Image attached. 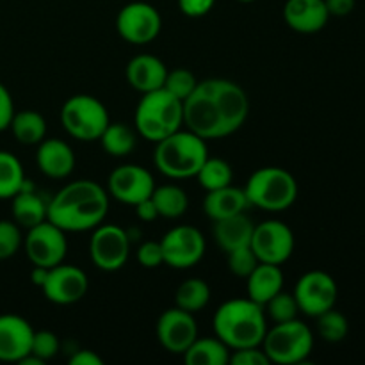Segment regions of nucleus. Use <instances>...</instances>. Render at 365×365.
<instances>
[{"mask_svg": "<svg viewBox=\"0 0 365 365\" xmlns=\"http://www.w3.org/2000/svg\"><path fill=\"white\" fill-rule=\"evenodd\" d=\"M31 353L46 364L59 353V339H57V335L50 330H34Z\"/></svg>", "mask_w": 365, "mask_h": 365, "instance_id": "nucleus-39", "label": "nucleus"}, {"mask_svg": "<svg viewBox=\"0 0 365 365\" xmlns=\"http://www.w3.org/2000/svg\"><path fill=\"white\" fill-rule=\"evenodd\" d=\"M207 82H209L210 91L223 113L228 134H234L245 125L250 113V102L245 89L227 78H207Z\"/></svg>", "mask_w": 365, "mask_h": 365, "instance_id": "nucleus-18", "label": "nucleus"}, {"mask_svg": "<svg viewBox=\"0 0 365 365\" xmlns=\"http://www.w3.org/2000/svg\"><path fill=\"white\" fill-rule=\"evenodd\" d=\"M34 328L16 314L0 316V362H20L31 353Z\"/></svg>", "mask_w": 365, "mask_h": 365, "instance_id": "nucleus-19", "label": "nucleus"}, {"mask_svg": "<svg viewBox=\"0 0 365 365\" xmlns=\"http://www.w3.org/2000/svg\"><path fill=\"white\" fill-rule=\"evenodd\" d=\"M227 255L228 267H230V271L235 277L248 278V274L252 273L257 267V264H259V259H257V255L253 253L252 246H242V248L232 250Z\"/></svg>", "mask_w": 365, "mask_h": 365, "instance_id": "nucleus-38", "label": "nucleus"}, {"mask_svg": "<svg viewBox=\"0 0 365 365\" xmlns=\"http://www.w3.org/2000/svg\"><path fill=\"white\" fill-rule=\"evenodd\" d=\"M130 253L128 232L118 225H98L89 239V257L98 269L113 273L127 264Z\"/></svg>", "mask_w": 365, "mask_h": 365, "instance_id": "nucleus-9", "label": "nucleus"}, {"mask_svg": "<svg viewBox=\"0 0 365 365\" xmlns=\"http://www.w3.org/2000/svg\"><path fill=\"white\" fill-rule=\"evenodd\" d=\"M237 2H242V4H250V2H255V0H237Z\"/></svg>", "mask_w": 365, "mask_h": 365, "instance_id": "nucleus-48", "label": "nucleus"}, {"mask_svg": "<svg viewBox=\"0 0 365 365\" xmlns=\"http://www.w3.org/2000/svg\"><path fill=\"white\" fill-rule=\"evenodd\" d=\"M107 210L109 192L93 180H77L50 200L46 220L64 232H86L102 225Z\"/></svg>", "mask_w": 365, "mask_h": 365, "instance_id": "nucleus-1", "label": "nucleus"}, {"mask_svg": "<svg viewBox=\"0 0 365 365\" xmlns=\"http://www.w3.org/2000/svg\"><path fill=\"white\" fill-rule=\"evenodd\" d=\"M9 128L14 139L21 145H39L46 138V121L36 110L14 113Z\"/></svg>", "mask_w": 365, "mask_h": 365, "instance_id": "nucleus-28", "label": "nucleus"}, {"mask_svg": "<svg viewBox=\"0 0 365 365\" xmlns=\"http://www.w3.org/2000/svg\"><path fill=\"white\" fill-rule=\"evenodd\" d=\"M11 200H13V221L20 225V228L29 230L48 217V202L32 189L29 180Z\"/></svg>", "mask_w": 365, "mask_h": 365, "instance_id": "nucleus-25", "label": "nucleus"}, {"mask_svg": "<svg viewBox=\"0 0 365 365\" xmlns=\"http://www.w3.org/2000/svg\"><path fill=\"white\" fill-rule=\"evenodd\" d=\"M135 207V216L139 217L141 221H153L159 217V212H157L155 209V203H153L152 196L146 200H143V202H139Z\"/></svg>", "mask_w": 365, "mask_h": 365, "instance_id": "nucleus-46", "label": "nucleus"}, {"mask_svg": "<svg viewBox=\"0 0 365 365\" xmlns=\"http://www.w3.org/2000/svg\"><path fill=\"white\" fill-rule=\"evenodd\" d=\"M198 86V81H196L195 73L185 68H177V70H171L166 73V78H164V86L168 93L178 98L180 102H184L189 95L196 89Z\"/></svg>", "mask_w": 365, "mask_h": 365, "instance_id": "nucleus-35", "label": "nucleus"}, {"mask_svg": "<svg viewBox=\"0 0 365 365\" xmlns=\"http://www.w3.org/2000/svg\"><path fill=\"white\" fill-rule=\"evenodd\" d=\"M330 16H348L355 9L356 0H324Z\"/></svg>", "mask_w": 365, "mask_h": 365, "instance_id": "nucleus-44", "label": "nucleus"}, {"mask_svg": "<svg viewBox=\"0 0 365 365\" xmlns=\"http://www.w3.org/2000/svg\"><path fill=\"white\" fill-rule=\"evenodd\" d=\"M48 269H50V267L34 266V269H32V273H31V280H32V284L38 285V287H41V285L45 284L46 274H48Z\"/></svg>", "mask_w": 365, "mask_h": 365, "instance_id": "nucleus-47", "label": "nucleus"}, {"mask_svg": "<svg viewBox=\"0 0 365 365\" xmlns=\"http://www.w3.org/2000/svg\"><path fill=\"white\" fill-rule=\"evenodd\" d=\"M155 189L152 173L138 164H125L116 168L107 178V192L114 200L127 205H138L143 200L150 198Z\"/></svg>", "mask_w": 365, "mask_h": 365, "instance_id": "nucleus-15", "label": "nucleus"}, {"mask_svg": "<svg viewBox=\"0 0 365 365\" xmlns=\"http://www.w3.org/2000/svg\"><path fill=\"white\" fill-rule=\"evenodd\" d=\"M182 107H184V125L187 127V130L195 132L205 141L230 135L223 113H221L207 81L198 82L195 91L182 102Z\"/></svg>", "mask_w": 365, "mask_h": 365, "instance_id": "nucleus-8", "label": "nucleus"}, {"mask_svg": "<svg viewBox=\"0 0 365 365\" xmlns=\"http://www.w3.org/2000/svg\"><path fill=\"white\" fill-rule=\"evenodd\" d=\"M24 166L16 155L0 150V200H11L25 185Z\"/></svg>", "mask_w": 365, "mask_h": 365, "instance_id": "nucleus-31", "label": "nucleus"}, {"mask_svg": "<svg viewBox=\"0 0 365 365\" xmlns=\"http://www.w3.org/2000/svg\"><path fill=\"white\" fill-rule=\"evenodd\" d=\"M152 200L155 203V209L159 217H168V220H177L187 212L189 198L185 191L178 185L168 184L155 187L152 192Z\"/></svg>", "mask_w": 365, "mask_h": 365, "instance_id": "nucleus-29", "label": "nucleus"}, {"mask_svg": "<svg viewBox=\"0 0 365 365\" xmlns=\"http://www.w3.org/2000/svg\"><path fill=\"white\" fill-rule=\"evenodd\" d=\"M317 319V331H319V337H323L327 342L331 344H337L342 342L348 337L349 331V323L346 319V316L339 310L330 309L327 312H323L321 316L316 317Z\"/></svg>", "mask_w": 365, "mask_h": 365, "instance_id": "nucleus-34", "label": "nucleus"}, {"mask_svg": "<svg viewBox=\"0 0 365 365\" xmlns=\"http://www.w3.org/2000/svg\"><path fill=\"white\" fill-rule=\"evenodd\" d=\"M264 310L274 323H285V321L296 319L299 312L294 294L284 292V289L264 305Z\"/></svg>", "mask_w": 365, "mask_h": 365, "instance_id": "nucleus-36", "label": "nucleus"}, {"mask_svg": "<svg viewBox=\"0 0 365 365\" xmlns=\"http://www.w3.org/2000/svg\"><path fill=\"white\" fill-rule=\"evenodd\" d=\"M21 242L24 237H21L20 225L9 220H0V260H7L16 255Z\"/></svg>", "mask_w": 365, "mask_h": 365, "instance_id": "nucleus-37", "label": "nucleus"}, {"mask_svg": "<svg viewBox=\"0 0 365 365\" xmlns=\"http://www.w3.org/2000/svg\"><path fill=\"white\" fill-rule=\"evenodd\" d=\"M155 145L153 160L157 170L170 178L196 177L202 164L209 157L205 139L182 128Z\"/></svg>", "mask_w": 365, "mask_h": 365, "instance_id": "nucleus-3", "label": "nucleus"}, {"mask_svg": "<svg viewBox=\"0 0 365 365\" xmlns=\"http://www.w3.org/2000/svg\"><path fill=\"white\" fill-rule=\"evenodd\" d=\"M284 289V273L277 264L259 262L255 269L246 278L248 298L259 305H266L274 294Z\"/></svg>", "mask_w": 365, "mask_h": 365, "instance_id": "nucleus-24", "label": "nucleus"}, {"mask_svg": "<svg viewBox=\"0 0 365 365\" xmlns=\"http://www.w3.org/2000/svg\"><path fill=\"white\" fill-rule=\"evenodd\" d=\"M98 141L102 143V148L109 155L125 157L135 148V132L128 125L120 123V121L116 123L109 121Z\"/></svg>", "mask_w": 365, "mask_h": 365, "instance_id": "nucleus-32", "label": "nucleus"}, {"mask_svg": "<svg viewBox=\"0 0 365 365\" xmlns=\"http://www.w3.org/2000/svg\"><path fill=\"white\" fill-rule=\"evenodd\" d=\"M89 287L88 274L71 264H57L50 267L45 284L41 285L43 294L56 305H71L81 302Z\"/></svg>", "mask_w": 365, "mask_h": 365, "instance_id": "nucleus-16", "label": "nucleus"}, {"mask_svg": "<svg viewBox=\"0 0 365 365\" xmlns=\"http://www.w3.org/2000/svg\"><path fill=\"white\" fill-rule=\"evenodd\" d=\"M216 0H178V7L189 18H200L210 13Z\"/></svg>", "mask_w": 365, "mask_h": 365, "instance_id": "nucleus-43", "label": "nucleus"}, {"mask_svg": "<svg viewBox=\"0 0 365 365\" xmlns=\"http://www.w3.org/2000/svg\"><path fill=\"white\" fill-rule=\"evenodd\" d=\"M250 205L267 212L287 210L298 198V182L289 171L277 166L257 170L245 185Z\"/></svg>", "mask_w": 365, "mask_h": 365, "instance_id": "nucleus-5", "label": "nucleus"}, {"mask_svg": "<svg viewBox=\"0 0 365 365\" xmlns=\"http://www.w3.org/2000/svg\"><path fill=\"white\" fill-rule=\"evenodd\" d=\"M39 171L50 178H66L75 168V153L63 139H43L36 152Z\"/></svg>", "mask_w": 365, "mask_h": 365, "instance_id": "nucleus-21", "label": "nucleus"}, {"mask_svg": "<svg viewBox=\"0 0 365 365\" xmlns=\"http://www.w3.org/2000/svg\"><path fill=\"white\" fill-rule=\"evenodd\" d=\"M163 18L159 11L146 2H130L123 6L116 18V31L121 39L132 45H148L159 36Z\"/></svg>", "mask_w": 365, "mask_h": 365, "instance_id": "nucleus-11", "label": "nucleus"}, {"mask_svg": "<svg viewBox=\"0 0 365 365\" xmlns=\"http://www.w3.org/2000/svg\"><path fill=\"white\" fill-rule=\"evenodd\" d=\"M196 178L205 191H214V189L230 185L234 171L227 160L220 159V157H207V160L196 173Z\"/></svg>", "mask_w": 365, "mask_h": 365, "instance_id": "nucleus-33", "label": "nucleus"}, {"mask_svg": "<svg viewBox=\"0 0 365 365\" xmlns=\"http://www.w3.org/2000/svg\"><path fill=\"white\" fill-rule=\"evenodd\" d=\"M285 24L302 34H314L327 27L330 13L324 0H287L284 7Z\"/></svg>", "mask_w": 365, "mask_h": 365, "instance_id": "nucleus-20", "label": "nucleus"}, {"mask_svg": "<svg viewBox=\"0 0 365 365\" xmlns=\"http://www.w3.org/2000/svg\"><path fill=\"white\" fill-rule=\"evenodd\" d=\"M14 113H16V110H14L13 96H11L9 89L0 82V132L9 128Z\"/></svg>", "mask_w": 365, "mask_h": 365, "instance_id": "nucleus-42", "label": "nucleus"}, {"mask_svg": "<svg viewBox=\"0 0 365 365\" xmlns=\"http://www.w3.org/2000/svg\"><path fill=\"white\" fill-rule=\"evenodd\" d=\"M210 302V287L202 278H189L178 285L175 292V307L185 312L196 314L207 307Z\"/></svg>", "mask_w": 365, "mask_h": 365, "instance_id": "nucleus-30", "label": "nucleus"}, {"mask_svg": "<svg viewBox=\"0 0 365 365\" xmlns=\"http://www.w3.org/2000/svg\"><path fill=\"white\" fill-rule=\"evenodd\" d=\"M168 68L159 57L141 53L130 59L127 64V81L135 91L148 93L160 89L164 86Z\"/></svg>", "mask_w": 365, "mask_h": 365, "instance_id": "nucleus-22", "label": "nucleus"}, {"mask_svg": "<svg viewBox=\"0 0 365 365\" xmlns=\"http://www.w3.org/2000/svg\"><path fill=\"white\" fill-rule=\"evenodd\" d=\"M262 349L271 364H302L312 353L314 334L303 321L298 319L274 323V327L264 335Z\"/></svg>", "mask_w": 365, "mask_h": 365, "instance_id": "nucleus-6", "label": "nucleus"}, {"mask_svg": "<svg viewBox=\"0 0 365 365\" xmlns=\"http://www.w3.org/2000/svg\"><path fill=\"white\" fill-rule=\"evenodd\" d=\"M196 337H198V324L191 312L175 307L160 314L157 321V339L166 351L173 355H184Z\"/></svg>", "mask_w": 365, "mask_h": 365, "instance_id": "nucleus-17", "label": "nucleus"}, {"mask_svg": "<svg viewBox=\"0 0 365 365\" xmlns=\"http://www.w3.org/2000/svg\"><path fill=\"white\" fill-rule=\"evenodd\" d=\"M250 246H252L259 262L282 266L291 259L292 252H294V234L282 221H262L253 228Z\"/></svg>", "mask_w": 365, "mask_h": 365, "instance_id": "nucleus-12", "label": "nucleus"}, {"mask_svg": "<svg viewBox=\"0 0 365 365\" xmlns=\"http://www.w3.org/2000/svg\"><path fill=\"white\" fill-rule=\"evenodd\" d=\"M138 260L143 267H146V269H155V267L163 266L164 255L160 241L143 242L138 250Z\"/></svg>", "mask_w": 365, "mask_h": 365, "instance_id": "nucleus-40", "label": "nucleus"}, {"mask_svg": "<svg viewBox=\"0 0 365 365\" xmlns=\"http://www.w3.org/2000/svg\"><path fill=\"white\" fill-rule=\"evenodd\" d=\"M109 121L106 106L91 95L70 96L61 109L63 128L78 141H98Z\"/></svg>", "mask_w": 365, "mask_h": 365, "instance_id": "nucleus-7", "label": "nucleus"}, {"mask_svg": "<svg viewBox=\"0 0 365 365\" xmlns=\"http://www.w3.org/2000/svg\"><path fill=\"white\" fill-rule=\"evenodd\" d=\"M266 331V310L250 298L228 299L214 314V334L230 351L260 346Z\"/></svg>", "mask_w": 365, "mask_h": 365, "instance_id": "nucleus-2", "label": "nucleus"}, {"mask_svg": "<svg viewBox=\"0 0 365 365\" xmlns=\"http://www.w3.org/2000/svg\"><path fill=\"white\" fill-rule=\"evenodd\" d=\"M189 365H227L230 362V348L217 337H196L184 353Z\"/></svg>", "mask_w": 365, "mask_h": 365, "instance_id": "nucleus-27", "label": "nucleus"}, {"mask_svg": "<svg viewBox=\"0 0 365 365\" xmlns=\"http://www.w3.org/2000/svg\"><path fill=\"white\" fill-rule=\"evenodd\" d=\"M71 365H103V360L91 349H78L71 355Z\"/></svg>", "mask_w": 365, "mask_h": 365, "instance_id": "nucleus-45", "label": "nucleus"}, {"mask_svg": "<svg viewBox=\"0 0 365 365\" xmlns=\"http://www.w3.org/2000/svg\"><path fill=\"white\" fill-rule=\"evenodd\" d=\"M250 207L248 198H246L245 189L234 187V185H225V187L207 191L205 200H203V212L212 221L225 220V217L235 216V214L246 212Z\"/></svg>", "mask_w": 365, "mask_h": 365, "instance_id": "nucleus-23", "label": "nucleus"}, {"mask_svg": "<svg viewBox=\"0 0 365 365\" xmlns=\"http://www.w3.org/2000/svg\"><path fill=\"white\" fill-rule=\"evenodd\" d=\"M253 228H255V225L246 216V212L235 214V216L214 221V239H216L217 246L225 253H228L232 250L250 246Z\"/></svg>", "mask_w": 365, "mask_h": 365, "instance_id": "nucleus-26", "label": "nucleus"}, {"mask_svg": "<svg viewBox=\"0 0 365 365\" xmlns=\"http://www.w3.org/2000/svg\"><path fill=\"white\" fill-rule=\"evenodd\" d=\"M135 128L146 141L159 143L173 132L180 130L184 123V107L178 98L160 88L143 93L134 116Z\"/></svg>", "mask_w": 365, "mask_h": 365, "instance_id": "nucleus-4", "label": "nucleus"}, {"mask_svg": "<svg viewBox=\"0 0 365 365\" xmlns=\"http://www.w3.org/2000/svg\"><path fill=\"white\" fill-rule=\"evenodd\" d=\"M164 264L173 269H187L196 266L205 253V237L189 225L175 227L160 239Z\"/></svg>", "mask_w": 365, "mask_h": 365, "instance_id": "nucleus-14", "label": "nucleus"}, {"mask_svg": "<svg viewBox=\"0 0 365 365\" xmlns=\"http://www.w3.org/2000/svg\"><path fill=\"white\" fill-rule=\"evenodd\" d=\"M66 232L48 220L29 228L25 237V253L34 266L53 267L66 257Z\"/></svg>", "mask_w": 365, "mask_h": 365, "instance_id": "nucleus-13", "label": "nucleus"}, {"mask_svg": "<svg viewBox=\"0 0 365 365\" xmlns=\"http://www.w3.org/2000/svg\"><path fill=\"white\" fill-rule=\"evenodd\" d=\"M294 298L299 312L317 317L327 310L334 309L339 298V287L334 277L324 271H309L298 280L294 287Z\"/></svg>", "mask_w": 365, "mask_h": 365, "instance_id": "nucleus-10", "label": "nucleus"}, {"mask_svg": "<svg viewBox=\"0 0 365 365\" xmlns=\"http://www.w3.org/2000/svg\"><path fill=\"white\" fill-rule=\"evenodd\" d=\"M230 365H269V359L264 353V349L255 348H241L230 351Z\"/></svg>", "mask_w": 365, "mask_h": 365, "instance_id": "nucleus-41", "label": "nucleus"}]
</instances>
